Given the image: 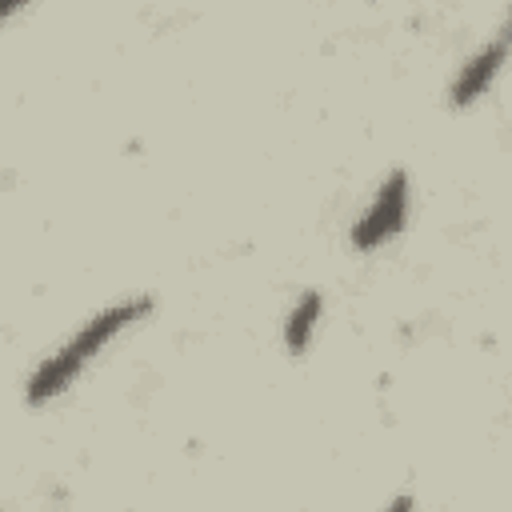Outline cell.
<instances>
[{
  "instance_id": "obj_1",
  "label": "cell",
  "mask_w": 512,
  "mask_h": 512,
  "mask_svg": "<svg viewBox=\"0 0 512 512\" xmlns=\"http://www.w3.org/2000/svg\"><path fill=\"white\" fill-rule=\"evenodd\" d=\"M152 312V300L148 296H132V300H124V304H112V308H104L100 316H92V320H84V328L60 348V352H52L32 376H28V388H24V400L28 404H48V400H56L64 388H72V380L88 368V360H96L128 324H136V320H144Z\"/></svg>"
},
{
  "instance_id": "obj_2",
  "label": "cell",
  "mask_w": 512,
  "mask_h": 512,
  "mask_svg": "<svg viewBox=\"0 0 512 512\" xmlns=\"http://www.w3.org/2000/svg\"><path fill=\"white\" fill-rule=\"evenodd\" d=\"M404 216H408V172L396 168V172L384 176V184L376 188L372 204L352 224V248H360V252L384 248L404 228Z\"/></svg>"
},
{
  "instance_id": "obj_3",
  "label": "cell",
  "mask_w": 512,
  "mask_h": 512,
  "mask_svg": "<svg viewBox=\"0 0 512 512\" xmlns=\"http://www.w3.org/2000/svg\"><path fill=\"white\" fill-rule=\"evenodd\" d=\"M508 52H512V16L492 32V40H488L480 52H472V56L460 64V72H456V80H452V88H448V100H452L456 108L480 100V96L492 88V80L500 76Z\"/></svg>"
},
{
  "instance_id": "obj_4",
  "label": "cell",
  "mask_w": 512,
  "mask_h": 512,
  "mask_svg": "<svg viewBox=\"0 0 512 512\" xmlns=\"http://www.w3.org/2000/svg\"><path fill=\"white\" fill-rule=\"evenodd\" d=\"M320 312H324L320 292H316V288L300 292V300L292 304V312H288V320H284V344H288L292 356H300V352L312 344V332H316V324H320Z\"/></svg>"
},
{
  "instance_id": "obj_5",
  "label": "cell",
  "mask_w": 512,
  "mask_h": 512,
  "mask_svg": "<svg viewBox=\"0 0 512 512\" xmlns=\"http://www.w3.org/2000/svg\"><path fill=\"white\" fill-rule=\"evenodd\" d=\"M24 4H28V0H0V16H4V20H12V16L24 8Z\"/></svg>"
}]
</instances>
